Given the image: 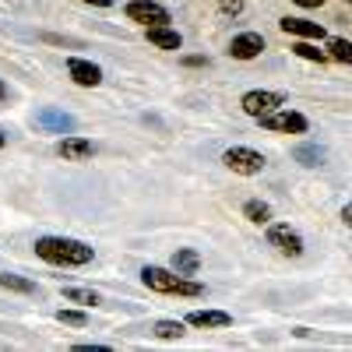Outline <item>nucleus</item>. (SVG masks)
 <instances>
[{"label": "nucleus", "mask_w": 352, "mask_h": 352, "mask_svg": "<svg viewBox=\"0 0 352 352\" xmlns=\"http://www.w3.org/2000/svg\"><path fill=\"white\" fill-rule=\"evenodd\" d=\"M36 254L46 264H56V268H81V264H92V257H96V250L88 243L71 240V236H39Z\"/></svg>", "instance_id": "obj_1"}, {"label": "nucleus", "mask_w": 352, "mask_h": 352, "mask_svg": "<svg viewBox=\"0 0 352 352\" xmlns=\"http://www.w3.org/2000/svg\"><path fill=\"white\" fill-rule=\"evenodd\" d=\"M141 282L152 292H162V296H204V285L194 282L190 275H180L176 268H159V264H144L141 268Z\"/></svg>", "instance_id": "obj_2"}, {"label": "nucleus", "mask_w": 352, "mask_h": 352, "mask_svg": "<svg viewBox=\"0 0 352 352\" xmlns=\"http://www.w3.org/2000/svg\"><path fill=\"white\" fill-rule=\"evenodd\" d=\"M264 131H272V134H307L310 131V120L303 113H296V109H289V106H282V109H275V113H268V116H261L257 120Z\"/></svg>", "instance_id": "obj_3"}, {"label": "nucleus", "mask_w": 352, "mask_h": 352, "mask_svg": "<svg viewBox=\"0 0 352 352\" xmlns=\"http://www.w3.org/2000/svg\"><path fill=\"white\" fill-rule=\"evenodd\" d=\"M222 162L232 173H240V176H257L264 166H268V159H264L261 152H254V148H247V144H232V148H226Z\"/></svg>", "instance_id": "obj_4"}, {"label": "nucleus", "mask_w": 352, "mask_h": 352, "mask_svg": "<svg viewBox=\"0 0 352 352\" xmlns=\"http://www.w3.org/2000/svg\"><path fill=\"white\" fill-rule=\"evenodd\" d=\"M282 106H285V96L282 92H268V88H254V92H247L240 99V109L247 116H254V120H261V116H268V113H275Z\"/></svg>", "instance_id": "obj_5"}, {"label": "nucleus", "mask_w": 352, "mask_h": 352, "mask_svg": "<svg viewBox=\"0 0 352 352\" xmlns=\"http://www.w3.org/2000/svg\"><path fill=\"white\" fill-rule=\"evenodd\" d=\"M268 247H275L282 257H300L303 254V236L289 222H268Z\"/></svg>", "instance_id": "obj_6"}, {"label": "nucleus", "mask_w": 352, "mask_h": 352, "mask_svg": "<svg viewBox=\"0 0 352 352\" xmlns=\"http://www.w3.org/2000/svg\"><path fill=\"white\" fill-rule=\"evenodd\" d=\"M124 14L134 21V25H144V28H152V25H169V11L159 4V0H131V4L124 8Z\"/></svg>", "instance_id": "obj_7"}, {"label": "nucleus", "mask_w": 352, "mask_h": 352, "mask_svg": "<svg viewBox=\"0 0 352 352\" xmlns=\"http://www.w3.org/2000/svg\"><path fill=\"white\" fill-rule=\"evenodd\" d=\"M67 74H71V81L81 85V88L102 85V67L92 64V60H85V56H67Z\"/></svg>", "instance_id": "obj_8"}, {"label": "nucleus", "mask_w": 352, "mask_h": 352, "mask_svg": "<svg viewBox=\"0 0 352 352\" xmlns=\"http://www.w3.org/2000/svg\"><path fill=\"white\" fill-rule=\"evenodd\" d=\"M261 50H264V36L261 32H240V36H232V43H229L232 60H254V56H261Z\"/></svg>", "instance_id": "obj_9"}, {"label": "nucleus", "mask_w": 352, "mask_h": 352, "mask_svg": "<svg viewBox=\"0 0 352 352\" xmlns=\"http://www.w3.org/2000/svg\"><path fill=\"white\" fill-rule=\"evenodd\" d=\"M278 28L285 36H296V39H328V32H324V25H317V21H310V18H282L278 21Z\"/></svg>", "instance_id": "obj_10"}, {"label": "nucleus", "mask_w": 352, "mask_h": 352, "mask_svg": "<svg viewBox=\"0 0 352 352\" xmlns=\"http://www.w3.org/2000/svg\"><path fill=\"white\" fill-rule=\"evenodd\" d=\"M56 155L67 159V162H85V159H92L96 155V144L88 141V138H64L60 144H56Z\"/></svg>", "instance_id": "obj_11"}, {"label": "nucleus", "mask_w": 352, "mask_h": 352, "mask_svg": "<svg viewBox=\"0 0 352 352\" xmlns=\"http://www.w3.org/2000/svg\"><path fill=\"white\" fill-rule=\"evenodd\" d=\"M144 39H148L155 50H180V46H184V36L176 32V28H169V25H152V28H144Z\"/></svg>", "instance_id": "obj_12"}, {"label": "nucleus", "mask_w": 352, "mask_h": 352, "mask_svg": "<svg viewBox=\"0 0 352 352\" xmlns=\"http://www.w3.org/2000/svg\"><path fill=\"white\" fill-rule=\"evenodd\" d=\"M187 324L190 328H229L232 317L226 310H190L187 314Z\"/></svg>", "instance_id": "obj_13"}, {"label": "nucleus", "mask_w": 352, "mask_h": 352, "mask_svg": "<svg viewBox=\"0 0 352 352\" xmlns=\"http://www.w3.org/2000/svg\"><path fill=\"white\" fill-rule=\"evenodd\" d=\"M39 127L56 131V134H71V131H74V116H67V113H60V109H43V113H39Z\"/></svg>", "instance_id": "obj_14"}, {"label": "nucleus", "mask_w": 352, "mask_h": 352, "mask_svg": "<svg viewBox=\"0 0 352 352\" xmlns=\"http://www.w3.org/2000/svg\"><path fill=\"white\" fill-rule=\"evenodd\" d=\"M173 268L180 272V275H197V268H201V254L190 250V247L176 250V254H173Z\"/></svg>", "instance_id": "obj_15"}, {"label": "nucleus", "mask_w": 352, "mask_h": 352, "mask_svg": "<svg viewBox=\"0 0 352 352\" xmlns=\"http://www.w3.org/2000/svg\"><path fill=\"white\" fill-rule=\"evenodd\" d=\"M243 215H247L254 226H268V222H272V204H268V201H247V204H243Z\"/></svg>", "instance_id": "obj_16"}, {"label": "nucleus", "mask_w": 352, "mask_h": 352, "mask_svg": "<svg viewBox=\"0 0 352 352\" xmlns=\"http://www.w3.org/2000/svg\"><path fill=\"white\" fill-rule=\"evenodd\" d=\"M0 289H8V292H21V296H36V282H28L21 275H0Z\"/></svg>", "instance_id": "obj_17"}, {"label": "nucleus", "mask_w": 352, "mask_h": 352, "mask_svg": "<svg viewBox=\"0 0 352 352\" xmlns=\"http://www.w3.org/2000/svg\"><path fill=\"white\" fill-rule=\"evenodd\" d=\"M328 60H338V64H349L352 67V43L349 39H328Z\"/></svg>", "instance_id": "obj_18"}, {"label": "nucleus", "mask_w": 352, "mask_h": 352, "mask_svg": "<svg viewBox=\"0 0 352 352\" xmlns=\"http://www.w3.org/2000/svg\"><path fill=\"white\" fill-rule=\"evenodd\" d=\"M64 300H71V303H78V307H96V303H99V292L81 289V285H67V289H64Z\"/></svg>", "instance_id": "obj_19"}, {"label": "nucleus", "mask_w": 352, "mask_h": 352, "mask_svg": "<svg viewBox=\"0 0 352 352\" xmlns=\"http://www.w3.org/2000/svg\"><path fill=\"white\" fill-rule=\"evenodd\" d=\"M292 53H296V56H303V60H314V64H328V53H324V50H317L310 39L292 43Z\"/></svg>", "instance_id": "obj_20"}, {"label": "nucleus", "mask_w": 352, "mask_h": 352, "mask_svg": "<svg viewBox=\"0 0 352 352\" xmlns=\"http://www.w3.org/2000/svg\"><path fill=\"white\" fill-rule=\"evenodd\" d=\"M155 338L162 342H173V338H184V320H159V324L152 328Z\"/></svg>", "instance_id": "obj_21"}, {"label": "nucleus", "mask_w": 352, "mask_h": 352, "mask_svg": "<svg viewBox=\"0 0 352 352\" xmlns=\"http://www.w3.org/2000/svg\"><path fill=\"white\" fill-rule=\"evenodd\" d=\"M296 159H300L303 166H320L324 152H320V148H314V144H300V148H296Z\"/></svg>", "instance_id": "obj_22"}, {"label": "nucleus", "mask_w": 352, "mask_h": 352, "mask_svg": "<svg viewBox=\"0 0 352 352\" xmlns=\"http://www.w3.org/2000/svg\"><path fill=\"white\" fill-rule=\"evenodd\" d=\"M56 320H60V324H71V328H85L88 324V314L85 310H60V314H56Z\"/></svg>", "instance_id": "obj_23"}, {"label": "nucleus", "mask_w": 352, "mask_h": 352, "mask_svg": "<svg viewBox=\"0 0 352 352\" xmlns=\"http://www.w3.org/2000/svg\"><path fill=\"white\" fill-rule=\"evenodd\" d=\"M219 8H222L226 14H240V11H243V0H219Z\"/></svg>", "instance_id": "obj_24"}, {"label": "nucleus", "mask_w": 352, "mask_h": 352, "mask_svg": "<svg viewBox=\"0 0 352 352\" xmlns=\"http://www.w3.org/2000/svg\"><path fill=\"white\" fill-rule=\"evenodd\" d=\"M292 4H296V8H303V11H310V8H320L324 0H292Z\"/></svg>", "instance_id": "obj_25"}, {"label": "nucleus", "mask_w": 352, "mask_h": 352, "mask_svg": "<svg viewBox=\"0 0 352 352\" xmlns=\"http://www.w3.org/2000/svg\"><path fill=\"white\" fill-rule=\"evenodd\" d=\"M342 222H345V226L352 229V201H349V204H345V208H342Z\"/></svg>", "instance_id": "obj_26"}, {"label": "nucleus", "mask_w": 352, "mask_h": 352, "mask_svg": "<svg viewBox=\"0 0 352 352\" xmlns=\"http://www.w3.org/2000/svg\"><path fill=\"white\" fill-rule=\"evenodd\" d=\"M85 4H92V8H113L116 0H85Z\"/></svg>", "instance_id": "obj_27"}, {"label": "nucleus", "mask_w": 352, "mask_h": 352, "mask_svg": "<svg viewBox=\"0 0 352 352\" xmlns=\"http://www.w3.org/2000/svg\"><path fill=\"white\" fill-rule=\"evenodd\" d=\"M184 64H187V67H197V64H208V60H204V56H187Z\"/></svg>", "instance_id": "obj_28"}, {"label": "nucleus", "mask_w": 352, "mask_h": 352, "mask_svg": "<svg viewBox=\"0 0 352 352\" xmlns=\"http://www.w3.org/2000/svg\"><path fill=\"white\" fill-rule=\"evenodd\" d=\"M8 99V88H4V81H0V102H4Z\"/></svg>", "instance_id": "obj_29"}, {"label": "nucleus", "mask_w": 352, "mask_h": 352, "mask_svg": "<svg viewBox=\"0 0 352 352\" xmlns=\"http://www.w3.org/2000/svg\"><path fill=\"white\" fill-rule=\"evenodd\" d=\"M4 144H8V138H4V134H0V148H4Z\"/></svg>", "instance_id": "obj_30"}, {"label": "nucleus", "mask_w": 352, "mask_h": 352, "mask_svg": "<svg viewBox=\"0 0 352 352\" xmlns=\"http://www.w3.org/2000/svg\"><path fill=\"white\" fill-rule=\"evenodd\" d=\"M345 4H352V0H345Z\"/></svg>", "instance_id": "obj_31"}]
</instances>
